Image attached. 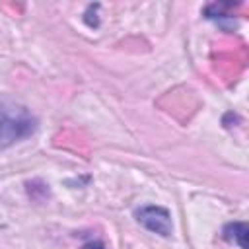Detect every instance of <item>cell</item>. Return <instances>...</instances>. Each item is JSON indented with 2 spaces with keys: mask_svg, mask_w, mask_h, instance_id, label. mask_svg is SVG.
<instances>
[{
  "mask_svg": "<svg viewBox=\"0 0 249 249\" xmlns=\"http://www.w3.org/2000/svg\"><path fill=\"white\" fill-rule=\"evenodd\" d=\"M35 126V119L25 107L0 101V150L29 136Z\"/></svg>",
  "mask_w": 249,
  "mask_h": 249,
  "instance_id": "6da1fadb",
  "label": "cell"
},
{
  "mask_svg": "<svg viewBox=\"0 0 249 249\" xmlns=\"http://www.w3.org/2000/svg\"><path fill=\"white\" fill-rule=\"evenodd\" d=\"M134 218L138 224H142L146 230L158 233V235H163L167 237L173 230V222H171V214L167 208L163 206H154V204H148V206H140L136 212H134Z\"/></svg>",
  "mask_w": 249,
  "mask_h": 249,
  "instance_id": "7a4b0ae2",
  "label": "cell"
},
{
  "mask_svg": "<svg viewBox=\"0 0 249 249\" xmlns=\"http://www.w3.org/2000/svg\"><path fill=\"white\" fill-rule=\"evenodd\" d=\"M247 233H249V228L245 222H233L224 228V237L228 241L237 243L241 249H247Z\"/></svg>",
  "mask_w": 249,
  "mask_h": 249,
  "instance_id": "3957f363",
  "label": "cell"
},
{
  "mask_svg": "<svg viewBox=\"0 0 249 249\" xmlns=\"http://www.w3.org/2000/svg\"><path fill=\"white\" fill-rule=\"evenodd\" d=\"M82 249H107L101 241H89V243H86V245H82Z\"/></svg>",
  "mask_w": 249,
  "mask_h": 249,
  "instance_id": "277c9868",
  "label": "cell"
}]
</instances>
